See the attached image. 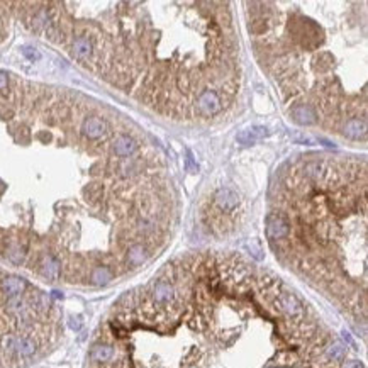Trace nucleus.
Segmentation results:
<instances>
[{
  "instance_id": "nucleus-1",
  "label": "nucleus",
  "mask_w": 368,
  "mask_h": 368,
  "mask_svg": "<svg viewBox=\"0 0 368 368\" xmlns=\"http://www.w3.org/2000/svg\"><path fill=\"white\" fill-rule=\"evenodd\" d=\"M4 350L17 353L19 356H31L36 353V343L31 338H16V336H7L2 341Z\"/></svg>"
},
{
  "instance_id": "nucleus-2",
  "label": "nucleus",
  "mask_w": 368,
  "mask_h": 368,
  "mask_svg": "<svg viewBox=\"0 0 368 368\" xmlns=\"http://www.w3.org/2000/svg\"><path fill=\"white\" fill-rule=\"evenodd\" d=\"M290 231V224L284 216L279 212H271L268 218H266V236L271 241L282 239L289 234Z\"/></svg>"
},
{
  "instance_id": "nucleus-3",
  "label": "nucleus",
  "mask_w": 368,
  "mask_h": 368,
  "mask_svg": "<svg viewBox=\"0 0 368 368\" xmlns=\"http://www.w3.org/2000/svg\"><path fill=\"white\" fill-rule=\"evenodd\" d=\"M277 304H279L280 311H284L292 319L304 317V305H302V302L297 299L294 294H290V292H282V294H279Z\"/></svg>"
},
{
  "instance_id": "nucleus-4",
  "label": "nucleus",
  "mask_w": 368,
  "mask_h": 368,
  "mask_svg": "<svg viewBox=\"0 0 368 368\" xmlns=\"http://www.w3.org/2000/svg\"><path fill=\"white\" fill-rule=\"evenodd\" d=\"M197 107L204 115H216L223 109V100L214 90H204L197 99Z\"/></svg>"
},
{
  "instance_id": "nucleus-5",
  "label": "nucleus",
  "mask_w": 368,
  "mask_h": 368,
  "mask_svg": "<svg viewBox=\"0 0 368 368\" xmlns=\"http://www.w3.org/2000/svg\"><path fill=\"white\" fill-rule=\"evenodd\" d=\"M151 297H153V300L156 304L168 305L175 300V289L170 282L158 280V282H155L153 287H151Z\"/></svg>"
},
{
  "instance_id": "nucleus-6",
  "label": "nucleus",
  "mask_w": 368,
  "mask_h": 368,
  "mask_svg": "<svg viewBox=\"0 0 368 368\" xmlns=\"http://www.w3.org/2000/svg\"><path fill=\"white\" fill-rule=\"evenodd\" d=\"M214 202L216 205L224 210V212H231L238 207L239 204V195L231 189H219L214 195Z\"/></svg>"
},
{
  "instance_id": "nucleus-7",
  "label": "nucleus",
  "mask_w": 368,
  "mask_h": 368,
  "mask_svg": "<svg viewBox=\"0 0 368 368\" xmlns=\"http://www.w3.org/2000/svg\"><path fill=\"white\" fill-rule=\"evenodd\" d=\"M82 131L87 138L97 139V138H102V136L105 134V131H107V124H105V120L100 119V117H88V119H85V122L82 126Z\"/></svg>"
},
{
  "instance_id": "nucleus-8",
  "label": "nucleus",
  "mask_w": 368,
  "mask_h": 368,
  "mask_svg": "<svg viewBox=\"0 0 368 368\" xmlns=\"http://www.w3.org/2000/svg\"><path fill=\"white\" fill-rule=\"evenodd\" d=\"M268 136V129L263 128V126H255V128H250V129H244L241 131V133L236 136V141H238L239 144H255L256 141H261L263 138Z\"/></svg>"
},
{
  "instance_id": "nucleus-9",
  "label": "nucleus",
  "mask_w": 368,
  "mask_h": 368,
  "mask_svg": "<svg viewBox=\"0 0 368 368\" xmlns=\"http://www.w3.org/2000/svg\"><path fill=\"white\" fill-rule=\"evenodd\" d=\"M292 117L294 120H297L299 124H316L317 120V114L316 110L311 107V105H295V107H292L290 110Z\"/></svg>"
},
{
  "instance_id": "nucleus-10",
  "label": "nucleus",
  "mask_w": 368,
  "mask_h": 368,
  "mask_svg": "<svg viewBox=\"0 0 368 368\" xmlns=\"http://www.w3.org/2000/svg\"><path fill=\"white\" fill-rule=\"evenodd\" d=\"M26 289V282L19 277H7V279L2 280V290L9 299L12 297H19Z\"/></svg>"
},
{
  "instance_id": "nucleus-11",
  "label": "nucleus",
  "mask_w": 368,
  "mask_h": 368,
  "mask_svg": "<svg viewBox=\"0 0 368 368\" xmlns=\"http://www.w3.org/2000/svg\"><path fill=\"white\" fill-rule=\"evenodd\" d=\"M136 149H138V144L129 136H119L114 141V153L117 156H131Z\"/></svg>"
},
{
  "instance_id": "nucleus-12",
  "label": "nucleus",
  "mask_w": 368,
  "mask_h": 368,
  "mask_svg": "<svg viewBox=\"0 0 368 368\" xmlns=\"http://www.w3.org/2000/svg\"><path fill=\"white\" fill-rule=\"evenodd\" d=\"M366 134V124L365 120L361 119H351L348 120L346 126H345V136L351 139H360V138H365Z\"/></svg>"
},
{
  "instance_id": "nucleus-13",
  "label": "nucleus",
  "mask_w": 368,
  "mask_h": 368,
  "mask_svg": "<svg viewBox=\"0 0 368 368\" xmlns=\"http://www.w3.org/2000/svg\"><path fill=\"white\" fill-rule=\"evenodd\" d=\"M94 361L99 363H107L114 358V348L110 345H95L92 348V353H90Z\"/></svg>"
},
{
  "instance_id": "nucleus-14",
  "label": "nucleus",
  "mask_w": 368,
  "mask_h": 368,
  "mask_svg": "<svg viewBox=\"0 0 368 368\" xmlns=\"http://www.w3.org/2000/svg\"><path fill=\"white\" fill-rule=\"evenodd\" d=\"M73 54L80 59H87L92 54V43L87 38H77L72 44Z\"/></svg>"
},
{
  "instance_id": "nucleus-15",
  "label": "nucleus",
  "mask_w": 368,
  "mask_h": 368,
  "mask_svg": "<svg viewBox=\"0 0 368 368\" xmlns=\"http://www.w3.org/2000/svg\"><path fill=\"white\" fill-rule=\"evenodd\" d=\"M41 271H43V275L46 277V279L56 280L59 277V263H58V260L53 258V256H46V258L43 260Z\"/></svg>"
},
{
  "instance_id": "nucleus-16",
  "label": "nucleus",
  "mask_w": 368,
  "mask_h": 368,
  "mask_svg": "<svg viewBox=\"0 0 368 368\" xmlns=\"http://www.w3.org/2000/svg\"><path fill=\"white\" fill-rule=\"evenodd\" d=\"M146 248L144 246H141V244H134V246H131L129 251H128V263L131 266H139V265H143L144 261H146Z\"/></svg>"
},
{
  "instance_id": "nucleus-17",
  "label": "nucleus",
  "mask_w": 368,
  "mask_h": 368,
  "mask_svg": "<svg viewBox=\"0 0 368 368\" xmlns=\"http://www.w3.org/2000/svg\"><path fill=\"white\" fill-rule=\"evenodd\" d=\"M110 280H112V273H110L109 268H105V266H99V268L94 270L92 282L95 285H105V284H109Z\"/></svg>"
},
{
  "instance_id": "nucleus-18",
  "label": "nucleus",
  "mask_w": 368,
  "mask_h": 368,
  "mask_svg": "<svg viewBox=\"0 0 368 368\" xmlns=\"http://www.w3.org/2000/svg\"><path fill=\"white\" fill-rule=\"evenodd\" d=\"M327 356L331 358V360H341L343 356H345L346 353V348L341 345V343H332V345L326 350Z\"/></svg>"
},
{
  "instance_id": "nucleus-19",
  "label": "nucleus",
  "mask_w": 368,
  "mask_h": 368,
  "mask_svg": "<svg viewBox=\"0 0 368 368\" xmlns=\"http://www.w3.org/2000/svg\"><path fill=\"white\" fill-rule=\"evenodd\" d=\"M7 258L12 261V263H21L24 258V253L19 246H12V248L7 250Z\"/></svg>"
},
{
  "instance_id": "nucleus-20",
  "label": "nucleus",
  "mask_w": 368,
  "mask_h": 368,
  "mask_svg": "<svg viewBox=\"0 0 368 368\" xmlns=\"http://www.w3.org/2000/svg\"><path fill=\"white\" fill-rule=\"evenodd\" d=\"M22 53H24V56L29 58V59H31V62H34V59H38V58H39V53H38L34 48H24V49H22Z\"/></svg>"
},
{
  "instance_id": "nucleus-21",
  "label": "nucleus",
  "mask_w": 368,
  "mask_h": 368,
  "mask_svg": "<svg viewBox=\"0 0 368 368\" xmlns=\"http://www.w3.org/2000/svg\"><path fill=\"white\" fill-rule=\"evenodd\" d=\"M68 324H70V327H72V329L77 331V329H80V326H82V322H80L78 317H70Z\"/></svg>"
},
{
  "instance_id": "nucleus-22",
  "label": "nucleus",
  "mask_w": 368,
  "mask_h": 368,
  "mask_svg": "<svg viewBox=\"0 0 368 368\" xmlns=\"http://www.w3.org/2000/svg\"><path fill=\"white\" fill-rule=\"evenodd\" d=\"M343 368H363V365H361V361L353 360V361H346L345 365H343Z\"/></svg>"
},
{
  "instance_id": "nucleus-23",
  "label": "nucleus",
  "mask_w": 368,
  "mask_h": 368,
  "mask_svg": "<svg viewBox=\"0 0 368 368\" xmlns=\"http://www.w3.org/2000/svg\"><path fill=\"white\" fill-rule=\"evenodd\" d=\"M7 82H9V80H7V75L4 73V72H0V90L7 87Z\"/></svg>"
}]
</instances>
